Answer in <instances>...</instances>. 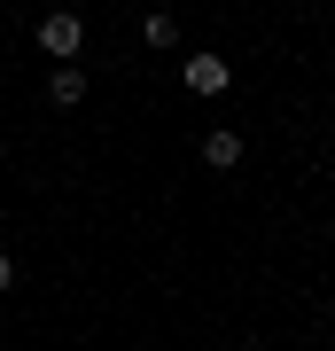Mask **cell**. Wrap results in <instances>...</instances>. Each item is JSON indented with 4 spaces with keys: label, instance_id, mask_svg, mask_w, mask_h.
I'll use <instances>...</instances> for the list:
<instances>
[{
    "label": "cell",
    "instance_id": "5b68a950",
    "mask_svg": "<svg viewBox=\"0 0 335 351\" xmlns=\"http://www.w3.org/2000/svg\"><path fill=\"white\" fill-rule=\"evenodd\" d=\"M140 39H149V47H179V24H172V16H149V24H140Z\"/></svg>",
    "mask_w": 335,
    "mask_h": 351
},
{
    "label": "cell",
    "instance_id": "7a4b0ae2",
    "mask_svg": "<svg viewBox=\"0 0 335 351\" xmlns=\"http://www.w3.org/2000/svg\"><path fill=\"white\" fill-rule=\"evenodd\" d=\"M226 78H234V71H226L219 55H187V94L211 101V94H226Z\"/></svg>",
    "mask_w": 335,
    "mask_h": 351
},
{
    "label": "cell",
    "instance_id": "3957f363",
    "mask_svg": "<svg viewBox=\"0 0 335 351\" xmlns=\"http://www.w3.org/2000/svg\"><path fill=\"white\" fill-rule=\"evenodd\" d=\"M47 101H55V110H78V101H86V71H78V63H55Z\"/></svg>",
    "mask_w": 335,
    "mask_h": 351
},
{
    "label": "cell",
    "instance_id": "6da1fadb",
    "mask_svg": "<svg viewBox=\"0 0 335 351\" xmlns=\"http://www.w3.org/2000/svg\"><path fill=\"white\" fill-rule=\"evenodd\" d=\"M39 47H47V55H62V63H71V55L86 47V24H78L71 8H55V16H39Z\"/></svg>",
    "mask_w": 335,
    "mask_h": 351
},
{
    "label": "cell",
    "instance_id": "8992f818",
    "mask_svg": "<svg viewBox=\"0 0 335 351\" xmlns=\"http://www.w3.org/2000/svg\"><path fill=\"white\" fill-rule=\"evenodd\" d=\"M8 281H16V258H8V250H0V289H8Z\"/></svg>",
    "mask_w": 335,
    "mask_h": 351
},
{
    "label": "cell",
    "instance_id": "277c9868",
    "mask_svg": "<svg viewBox=\"0 0 335 351\" xmlns=\"http://www.w3.org/2000/svg\"><path fill=\"white\" fill-rule=\"evenodd\" d=\"M203 164H219V172L242 164V133H211V141H203Z\"/></svg>",
    "mask_w": 335,
    "mask_h": 351
}]
</instances>
